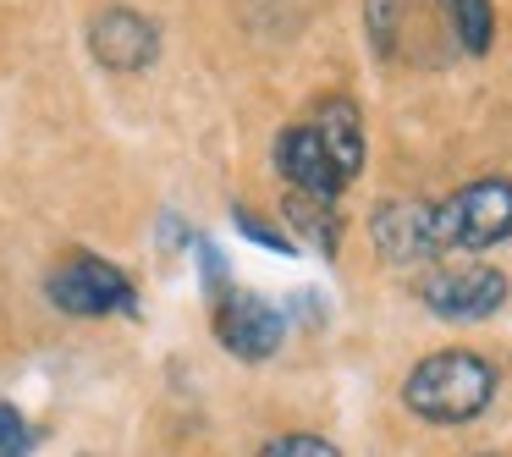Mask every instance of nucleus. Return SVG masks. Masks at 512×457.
<instances>
[{"mask_svg": "<svg viewBox=\"0 0 512 457\" xmlns=\"http://www.w3.org/2000/svg\"><path fill=\"white\" fill-rule=\"evenodd\" d=\"M210 325H215V342H221L232 358H243V364L276 358L281 336H287V314H281L276 303L254 298V292H232V287L215 298Z\"/></svg>", "mask_w": 512, "mask_h": 457, "instance_id": "39448f33", "label": "nucleus"}, {"mask_svg": "<svg viewBox=\"0 0 512 457\" xmlns=\"http://www.w3.org/2000/svg\"><path fill=\"white\" fill-rule=\"evenodd\" d=\"M39 446V430L23 419V408L0 402V457H28Z\"/></svg>", "mask_w": 512, "mask_h": 457, "instance_id": "ddd939ff", "label": "nucleus"}, {"mask_svg": "<svg viewBox=\"0 0 512 457\" xmlns=\"http://www.w3.org/2000/svg\"><path fill=\"white\" fill-rule=\"evenodd\" d=\"M369 243L386 265H430L435 254V232H430V204L419 199H386L369 215Z\"/></svg>", "mask_w": 512, "mask_h": 457, "instance_id": "6e6552de", "label": "nucleus"}, {"mask_svg": "<svg viewBox=\"0 0 512 457\" xmlns=\"http://www.w3.org/2000/svg\"><path fill=\"white\" fill-rule=\"evenodd\" d=\"M259 457H342V452L314 430H287V435H276V441L259 446Z\"/></svg>", "mask_w": 512, "mask_h": 457, "instance_id": "4468645a", "label": "nucleus"}, {"mask_svg": "<svg viewBox=\"0 0 512 457\" xmlns=\"http://www.w3.org/2000/svg\"><path fill=\"white\" fill-rule=\"evenodd\" d=\"M496 364L468 347H446V353H430L408 369L402 380V402L408 413H419L424 424H468L496 402Z\"/></svg>", "mask_w": 512, "mask_h": 457, "instance_id": "f257e3e1", "label": "nucleus"}, {"mask_svg": "<svg viewBox=\"0 0 512 457\" xmlns=\"http://www.w3.org/2000/svg\"><path fill=\"white\" fill-rule=\"evenodd\" d=\"M193 254H199V276H204V292L221 298L226 292V254L210 243V237H193Z\"/></svg>", "mask_w": 512, "mask_h": 457, "instance_id": "dca6fc26", "label": "nucleus"}, {"mask_svg": "<svg viewBox=\"0 0 512 457\" xmlns=\"http://www.w3.org/2000/svg\"><path fill=\"white\" fill-rule=\"evenodd\" d=\"M413 6L419 0H364V28H369L380 56H397L402 50V39L413 28Z\"/></svg>", "mask_w": 512, "mask_h": 457, "instance_id": "f8f14e48", "label": "nucleus"}, {"mask_svg": "<svg viewBox=\"0 0 512 457\" xmlns=\"http://www.w3.org/2000/svg\"><path fill=\"white\" fill-rule=\"evenodd\" d=\"M435 254H485L512 237V177H479L430 204Z\"/></svg>", "mask_w": 512, "mask_h": 457, "instance_id": "f03ea898", "label": "nucleus"}, {"mask_svg": "<svg viewBox=\"0 0 512 457\" xmlns=\"http://www.w3.org/2000/svg\"><path fill=\"white\" fill-rule=\"evenodd\" d=\"M276 171L292 182V193H309V199H331V204H336V193L353 188V177H347V171L336 166V155L325 149V138L314 133L309 116L276 133Z\"/></svg>", "mask_w": 512, "mask_h": 457, "instance_id": "423d86ee", "label": "nucleus"}, {"mask_svg": "<svg viewBox=\"0 0 512 457\" xmlns=\"http://www.w3.org/2000/svg\"><path fill=\"white\" fill-rule=\"evenodd\" d=\"M287 226L298 232V243H309L320 259H336V248H342V215H336L331 199L287 193Z\"/></svg>", "mask_w": 512, "mask_h": 457, "instance_id": "9d476101", "label": "nucleus"}, {"mask_svg": "<svg viewBox=\"0 0 512 457\" xmlns=\"http://www.w3.org/2000/svg\"><path fill=\"white\" fill-rule=\"evenodd\" d=\"M45 292L61 314H78V320L122 314V309H133V298H138L127 270H116L111 259H100V254H67L45 276Z\"/></svg>", "mask_w": 512, "mask_h": 457, "instance_id": "20e7f679", "label": "nucleus"}, {"mask_svg": "<svg viewBox=\"0 0 512 457\" xmlns=\"http://www.w3.org/2000/svg\"><path fill=\"white\" fill-rule=\"evenodd\" d=\"M314 133L325 138V149L336 155V166L347 171V177H358L364 171V116H358V105L347 100V94H331V100L314 105Z\"/></svg>", "mask_w": 512, "mask_h": 457, "instance_id": "1a4fd4ad", "label": "nucleus"}, {"mask_svg": "<svg viewBox=\"0 0 512 457\" xmlns=\"http://www.w3.org/2000/svg\"><path fill=\"white\" fill-rule=\"evenodd\" d=\"M89 50L94 61H100L105 72H144L155 67L160 56V28L149 23L144 12H127V6H111V12H100L89 23Z\"/></svg>", "mask_w": 512, "mask_h": 457, "instance_id": "0eeeda50", "label": "nucleus"}, {"mask_svg": "<svg viewBox=\"0 0 512 457\" xmlns=\"http://www.w3.org/2000/svg\"><path fill=\"white\" fill-rule=\"evenodd\" d=\"M507 298H512V281L496 265H441L419 281V303L435 320H452V325L490 320V314H501Z\"/></svg>", "mask_w": 512, "mask_h": 457, "instance_id": "7ed1b4c3", "label": "nucleus"}, {"mask_svg": "<svg viewBox=\"0 0 512 457\" xmlns=\"http://www.w3.org/2000/svg\"><path fill=\"white\" fill-rule=\"evenodd\" d=\"M452 23V39L468 50V56H485L490 39H496V6L490 0H435Z\"/></svg>", "mask_w": 512, "mask_h": 457, "instance_id": "9b49d317", "label": "nucleus"}, {"mask_svg": "<svg viewBox=\"0 0 512 457\" xmlns=\"http://www.w3.org/2000/svg\"><path fill=\"white\" fill-rule=\"evenodd\" d=\"M232 221H237V232H243V237H254V243H265V248H276V254H292V248H298L287 232H281V226L259 221L254 210H232Z\"/></svg>", "mask_w": 512, "mask_h": 457, "instance_id": "2eb2a0df", "label": "nucleus"}]
</instances>
